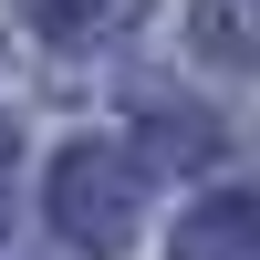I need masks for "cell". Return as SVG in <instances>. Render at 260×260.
<instances>
[{
    "mask_svg": "<svg viewBox=\"0 0 260 260\" xmlns=\"http://www.w3.org/2000/svg\"><path fill=\"white\" fill-rule=\"evenodd\" d=\"M52 219H62V240H83V250H125V229H136V167H125L115 146H73V156L52 167Z\"/></svg>",
    "mask_w": 260,
    "mask_h": 260,
    "instance_id": "obj_1",
    "label": "cell"
},
{
    "mask_svg": "<svg viewBox=\"0 0 260 260\" xmlns=\"http://www.w3.org/2000/svg\"><path fill=\"white\" fill-rule=\"evenodd\" d=\"M11 146H21V136H11V125H0V177H11Z\"/></svg>",
    "mask_w": 260,
    "mask_h": 260,
    "instance_id": "obj_4",
    "label": "cell"
},
{
    "mask_svg": "<svg viewBox=\"0 0 260 260\" xmlns=\"http://www.w3.org/2000/svg\"><path fill=\"white\" fill-rule=\"evenodd\" d=\"M250 198H208L198 219H177V260H250Z\"/></svg>",
    "mask_w": 260,
    "mask_h": 260,
    "instance_id": "obj_3",
    "label": "cell"
},
{
    "mask_svg": "<svg viewBox=\"0 0 260 260\" xmlns=\"http://www.w3.org/2000/svg\"><path fill=\"white\" fill-rule=\"evenodd\" d=\"M21 21H42L52 42H104V31H136L156 0H11Z\"/></svg>",
    "mask_w": 260,
    "mask_h": 260,
    "instance_id": "obj_2",
    "label": "cell"
}]
</instances>
